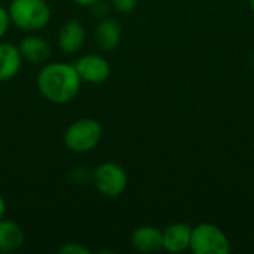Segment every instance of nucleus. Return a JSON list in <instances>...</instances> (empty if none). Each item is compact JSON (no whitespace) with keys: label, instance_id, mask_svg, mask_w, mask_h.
Listing matches in <instances>:
<instances>
[{"label":"nucleus","instance_id":"nucleus-4","mask_svg":"<svg viewBox=\"0 0 254 254\" xmlns=\"http://www.w3.org/2000/svg\"><path fill=\"white\" fill-rule=\"evenodd\" d=\"M189 250L193 254H229L231 241L217 225L199 223L192 228Z\"/></svg>","mask_w":254,"mask_h":254},{"label":"nucleus","instance_id":"nucleus-12","mask_svg":"<svg viewBox=\"0 0 254 254\" xmlns=\"http://www.w3.org/2000/svg\"><path fill=\"white\" fill-rule=\"evenodd\" d=\"M22 61L18 46L9 42H0V82L13 79L19 73Z\"/></svg>","mask_w":254,"mask_h":254},{"label":"nucleus","instance_id":"nucleus-1","mask_svg":"<svg viewBox=\"0 0 254 254\" xmlns=\"http://www.w3.org/2000/svg\"><path fill=\"white\" fill-rule=\"evenodd\" d=\"M40 95L54 104H67L76 98L80 91L82 80L70 63L45 64L36 77Z\"/></svg>","mask_w":254,"mask_h":254},{"label":"nucleus","instance_id":"nucleus-19","mask_svg":"<svg viewBox=\"0 0 254 254\" xmlns=\"http://www.w3.org/2000/svg\"><path fill=\"white\" fill-rule=\"evenodd\" d=\"M249 3H250V9H252V12L254 13V0H249Z\"/></svg>","mask_w":254,"mask_h":254},{"label":"nucleus","instance_id":"nucleus-13","mask_svg":"<svg viewBox=\"0 0 254 254\" xmlns=\"http://www.w3.org/2000/svg\"><path fill=\"white\" fill-rule=\"evenodd\" d=\"M22 228L9 219H0V253L16 252L24 244Z\"/></svg>","mask_w":254,"mask_h":254},{"label":"nucleus","instance_id":"nucleus-7","mask_svg":"<svg viewBox=\"0 0 254 254\" xmlns=\"http://www.w3.org/2000/svg\"><path fill=\"white\" fill-rule=\"evenodd\" d=\"M85 40H86L85 25L77 19H68L67 22H64L57 36L58 48L64 54L79 52L83 48Z\"/></svg>","mask_w":254,"mask_h":254},{"label":"nucleus","instance_id":"nucleus-18","mask_svg":"<svg viewBox=\"0 0 254 254\" xmlns=\"http://www.w3.org/2000/svg\"><path fill=\"white\" fill-rule=\"evenodd\" d=\"M6 214V201L3 198V195L0 193V219H3Z\"/></svg>","mask_w":254,"mask_h":254},{"label":"nucleus","instance_id":"nucleus-3","mask_svg":"<svg viewBox=\"0 0 254 254\" xmlns=\"http://www.w3.org/2000/svg\"><path fill=\"white\" fill-rule=\"evenodd\" d=\"M103 137V127L92 118H80L71 122L64 131V146L73 153L92 152Z\"/></svg>","mask_w":254,"mask_h":254},{"label":"nucleus","instance_id":"nucleus-15","mask_svg":"<svg viewBox=\"0 0 254 254\" xmlns=\"http://www.w3.org/2000/svg\"><path fill=\"white\" fill-rule=\"evenodd\" d=\"M61 254H91V250L79 243H65L58 250Z\"/></svg>","mask_w":254,"mask_h":254},{"label":"nucleus","instance_id":"nucleus-6","mask_svg":"<svg viewBox=\"0 0 254 254\" xmlns=\"http://www.w3.org/2000/svg\"><path fill=\"white\" fill-rule=\"evenodd\" d=\"M74 68L82 82L103 83L110 76V63L100 54H85L74 61Z\"/></svg>","mask_w":254,"mask_h":254},{"label":"nucleus","instance_id":"nucleus-8","mask_svg":"<svg viewBox=\"0 0 254 254\" xmlns=\"http://www.w3.org/2000/svg\"><path fill=\"white\" fill-rule=\"evenodd\" d=\"M192 226L188 223H173L162 229V250L177 254L189 250Z\"/></svg>","mask_w":254,"mask_h":254},{"label":"nucleus","instance_id":"nucleus-20","mask_svg":"<svg viewBox=\"0 0 254 254\" xmlns=\"http://www.w3.org/2000/svg\"><path fill=\"white\" fill-rule=\"evenodd\" d=\"M9 1H10V0H9Z\"/></svg>","mask_w":254,"mask_h":254},{"label":"nucleus","instance_id":"nucleus-5","mask_svg":"<svg viewBox=\"0 0 254 254\" xmlns=\"http://www.w3.org/2000/svg\"><path fill=\"white\" fill-rule=\"evenodd\" d=\"M94 188L106 198L121 196L128 186V174L116 162H101L92 173Z\"/></svg>","mask_w":254,"mask_h":254},{"label":"nucleus","instance_id":"nucleus-16","mask_svg":"<svg viewBox=\"0 0 254 254\" xmlns=\"http://www.w3.org/2000/svg\"><path fill=\"white\" fill-rule=\"evenodd\" d=\"M10 16L6 7L0 6V40L4 37V34L7 33L9 27H10Z\"/></svg>","mask_w":254,"mask_h":254},{"label":"nucleus","instance_id":"nucleus-14","mask_svg":"<svg viewBox=\"0 0 254 254\" xmlns=\"http://www.w3.org/2000/svg\"><path fill=\"white\" fill-rule=\"evenodd\" d=\"M138 0H112V6L119 13H131L135 10Z\"/></svg>","mask_w":254,"mask_h":254},{"label":"nucleus","instance_id":"nucleus-2","mask_svg":"<svg viewBox=\"0 0 254 254\" xmlns=\"http://www.w3.org/2000/svg\"><path fill=\"white\" fill-rule=\"evenodd\" d=\"M7 12L12 25L27 33H36L45 28L52 15L46 0H10Z\"/></svg>","mask_w":254,"mask_h":254},{"label":"nucleus","instance_id":"nucleus-9","mask_svg":"<svg viewBox=\"0 0 254 254\" xmlns=\"http://www.w3.org/2000/svg\"><path fill=\"white\" fill-rule=\"evenodd\" d=\"M131 246L140 253H156L162 250V231L152 225H143L132 231Z\"/></svg>","mask_w":254,"mask_h":254},{"label":"nucleus","instance_id":"nucleus-10","mask_svg":"<svg viewBox=\"0 0 254 254\" xmlns=\"http://www.w3.org/2000/svg\"><path fill=\"white\" fill-rule=\"evenodd\" d=\"M18 49L21 52L22 60L31 64H43L51 55V46L48 40L37 34H28L22 37L18 45Z\"/></svg>","mask_w":254,"mask_h":254},{"label":"nucleus","instance_id":"nucleus-17","mask_svg":"<svg viewBox=\"0 0 254 254\" xmlns=\"http://www.w3.org/2000/svg\"><path fill=\"white\" fill-rule=\"evenodd\" d=\"M76 4H80V6H94L95 3L101 1V0H73Z\"/></svg>","mask_w":254,"mask_h":254},{"label":"nucleus","instance_id":"nucleus-11","mask_svg":"<svg viewBox=\"0 0 254 254\" xmlns=\"http://www.w3.org/2000/svg\"><path fill=\"white\" fill-rule=\"evenodd\" d=\"M94 36L101 51H113L115 48L119 46L122 39L121 24L112 16H104L97 24L94 30Z\"/></svg>","mask_w":254,"mask_h":254}]
</instances>
